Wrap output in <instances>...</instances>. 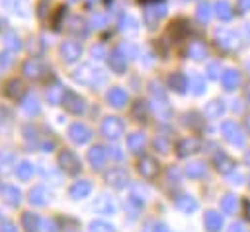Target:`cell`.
I'll list each match as a JSON object with an SVG mask.
<instances>
[{
  "label": "cell",
  "mask_w": 250,
  "mask_h": 232,
  "mask_svg": "<svg viewBox=\"0 0 250 232\" xmlns=\"http://www.w3.org/2000/svg\"><path fill=\"white\" fill-rule=\"evenodd\" d=\"M107 97H109V101H111L113 105H117V107H119V105H123V103H125V99H127V96H125V92H123V90H119V88H115V90H111Z\"/></svg>",
  "instance_id": "cell-17"
},
{
  "label": "cell",
  "mask_w": 250,
  "mask_h": 232,
  "mask_svg": "<svg viewBox=\"0 0 250 232\" xmlns=\"http://www.w3.org/2000/svg\"><path fill=\"white\" fill-rule=\"evenodd\" d=\"M90 189H92L90 181H76V183L70 187V197H72V199H82V197H86V195L90 193Z\"/></svg>",
  "instance_id": "cell-8"
},
{
  "label": "cell",
  "mask_w": 250,
  "mask_h": 232,
  "mask_svg": "<svg viewBox=\"0 0 250 232\" xmlns=\"http://www.w3.org/2000/svg\"><path fill=\"white\" fill-rule=\"evenodd\" d=\"M0 195L2 199L8 203V205H18L21 201V193L18 187H12V185H2L0 187Z\"/></svg>",
  "instance_id": "cell-4"
},
{
  "label": "cell",
  "mask_w": 250,
  "mask_h": 232,
  "mask_svg": "<svg viewBox=\"0 0 250 232\" xmlns=\"http://www.w3.org/2000/svg\"><path fill=\"white\" fill-rule=\"evenodd\" d=\"M158 232H166V230H164V228H162V226H160V230H158Z\"/></svg>",
  "instance_id": "cell-29"
},
{
  "label": "cell",
  "mask_w": 250,
  "mask_h": 232,
  "mask_svg": "<svg viewBox=\"0 0 250 232\" xmlns=\"http://www.w3.org/2000/svg\"><path fill=\"white\" fill-rule=\"evenodd\" d=\"M0 232H18V228L12 222H2L0 224Z\"/></svg>",
  "instance_id": "cell-25"
},
{
  "label": "cell",
  "mask_w": 250,
  "mask_h": 232,
  "mask_svg": "<svg viewBox=\"0 0 250 232\" xmlns=\"http://www.w3.org/2000/svg\"><path fill=\"white\" fill-rule=\"evenodd\" d=\"M90 232H111V226L105 222H92Z\"/></svg>",
  "instance_id": "cell-22"
},
{
  "label": "cell",
  "mask_w": 250,
  "mask_h": 232,
  "mask_svg": "<svg viewBox=\"0 0 250 232\" xmlns=\"http://www.w3.org/2000/svg\"><path fill=\"white\" fill-rule=\"evenodd\" d=\"M242 10H250V0H238Z\"/></svg>",
  "instance_id": "cell-28"
},
{
  "label": "cell",
  "mask_w": 250,
  "mask_h": 232,
  "mask_svg": "<svg viewBox=\"0 0 250 232\" xmlns=\"http://www.w3.org/2000/svg\"><path fill=\"white\" fill-rule=\"evenodd\" d=\"M88 160H90V164H92L94 168H100V166L104 164V160H105V150H104L102 146H94V148L88 152Z\"/></svg>",
  "instance_id": "cell-9"
},
{
  "label": "cell",
  "mask_w": 250,
  "mask_h": 232,
  "mask_svg": "<svg viewBox=\"0 0 250 232\" xmlns=\"http://www.w3.org/2000/svg\"><path fill=\"white\" fill-rule=\"evenodd\" d=\"M61 96H62V90H61L59 86H55V88H51V90L47 92V97H49L51 103H59V101H61Z\"/></svg>",
  "instance_id": "cell-20"
},
{
  "label": "cell",
  "mask_w": 250,
  "mask_h": 232,
  "mask_svg": "<svg viewBox=\"0 0 250 232\" xmlns=\"http://www.w3.org/2000/svg\"><path fill=\"white\" fill-rule=\"evenodd\" d=\"M33 172H35V168H33V164H29V162H21V164H18V168H16V174H18V177L20 179H29L31 175H33Z\"/></svg>",
  "instance_id": "cell-12"
},
{
  "label": "cell",
  "mask_w": 250,
  "mask_h": 232,
  "mask_svg": "<svg viewBox=\"0 0 250 232\" xmlns=\"http://www.w3.org/2000/svg\"><path fill=\"white\" fill-rule=\"evenodd\" d=\"M12 166H14V154L8 152V150L0 152V172L2 174H8Z\"/></svg>",
  "instance_id": "cell-13"
},
{
  "label": "cell",
  "mask_w": 250,
  "mask_h": 232,
  "mask_svg": "<svg viewBox=\"0 0 250 232\" xmlns=\"http://www.w3.org/2000/svg\"><path fill=\"white\" fill-rule=\"evenodd\" d=\"M102 131H104V135H105V136L115 138V136H119V135H121L123 125H121V121H117L115 117H111V119H105V121H104Z\"/></svg>",
  "instance_id": "cell-3"
},
{
  "label": "cell",
  "mask_w": 250,
  "mask_h": 232,
  "mask_svg": "<svg viewBox=\"0 0 250 232\" xmlns=\"http://www.w3.org/2000/svg\"><path fill=\"white\" fill-rule=\"evenodd\" d=\"M223 82H225V86H227V88H230L232 84H236V82H238V74H236L234 70H229V72H225Z\"/></svg>",
  "instance_id": "cell-21"
},
{
  "label": "cell",
  "mask_w": 250,
  "mask_h": 232,
  "mask_svg": "<svg viewBox=\"0 0 250 232\" xmlns=\"http://www.w3.org/2000/svg\"><path fill=\"white\" fill-rule=\"evenodd\" d=\"M62 55L66 60H74L80 55V47L76 43H66V45H62Z\"/></svg>",
  "instance_id": "cell-16"
},
{
  "label": "cell",
  "mask_w": 250,
  "mask_h": 232,
  "mask_svg": "<svg viewBox=\"0 0 250 232\" xmlns=\"http://www.w3.org/2000/svg\"><path fill=\"white\" fill-rule=\"evenodd\" d=\"M107 179H109V183H113V185H121V183L125 181V174H123L121 170H113L111 174H107Z\"/></svg>",
  "instance_id": "cell-18"
},
{
  "label": "cell",
  "mask_w": 250,
  "mask_h": 232,
  "mask_svg": "<svg viewBox=\"0 0 250 232\" xmlns=\"http://www.w3.org/2000/svg\"><path fill=\"white\" fill-rule=\"evenodd\" d=\"M98 209H104V211L109 213V211H113V205H107L105 201H102V203H98Z\"/></svg>",
  "instance_id": "cell-26"
},
{
  "label": "cell",
  "mask_w": 250,
  "mask_h": 232,
  "mask_svg": "<svg viewBox=\"0 0 250 232\" xmlns=\"http://www.w3.org/2000/svg\"><path fill=\"white\" fill-rule=\"evenodd\" d=\"M45 226H47V228H45V232H57V228H55V222H53V220H47V222H45Z\"/></svg>",
  "instance_id": "cell-27"
},
{
  "label": "cell",
  "mask_w": 250,
  "mask_h": 232,
  "mask_svg": "<svg viewBox=\"0 0 250 232\" xmlns=\"http://www.w3.org/2000/svg\"><path fill=\"white\" fill-rule=\"evenodd\" d=\"M59 164H61V168H62L66 174H76V172L80 170V162H78V158L74 156V152H70V150H62V152L59 154Z\"/></svg>",
  "instance_id": "cell-1"
},
{
  "label": "cell",
  "mask_w": 250,
  "mask_h": 232,
  "mask_svg": "<svg viewBox=\"0 0 250 232\" xmlns=\"http://www.w3.org/2000/svg\"><path fill=\"white\" fill-rule=\"evenodd\" d=\"M21 226L25 232H39V226H41V220L35 213H23L21 214Z\"/></svg>",
  "instance_id": "cell-5"
},
{
  "label": "cell",
  "mask_w": 250,
  "mask_h": 232,
  "mask_svg": "<svg viewBox=\"0 0 250 232\" xmlns=\"http://www.w3.org/2000/svg\"><path fill=\"white\" fill-rule=\"evenodd\" d=\"M45 68L39 64V62H33V60H29V62H25V66H23V72L29 76V78H39L41 76V72H43Z\"/></svg>",
  "instance_id": "cell-14"
},
{
  "label": "cell",
  "mask_w": 250,
  "mask_h": 232,
  "mask_svg": "<svg viewBox=\"0 0 250 232\" xmlns=\"http://www.w3.org/2000/svg\"><path fill=\"white\" fill-rule=\"evenodd\" d=\"M23 109H25V111L31 115V113H37V111H39V105H37V101H35L33 97H29V99L23 103Z\"/></svg>",
  "instance_id": "cell-23"
},
{
  "label": "cell",
  "mask_w": 250,
  "mask_h": 232,
  "mask_svg": "<svg viewBox=\"0 0 250 232\" xmlns=\"http://www.w3.org/2000/svg\"><path fill=\"white\" fill-rule=\"evenodd\" d=\"M21 92H23V86H21V82H18V80H12V82H8V86H6V96H10V97L18 99V97L21 96Z\"/></svg>",
  "instance_id": "cell-15"
},
{
  "label": "cell",
  "mask_w": 250,
  "mask_h": 232,
  "mask_svg": "<svg viewBox=\"0 0 250 232\" xmlns=\"http://www.w3.org/2000/svg\"><path fill=\"white\" fill-rule=\"evenodd\" d=\"M47 199H49V193H47V189L43 187V185H37V187H33L31 191H29V201L33 203V205H45L47 203Z\"/></svg>",
  "instance_id": "cell-7"
},
{
  "label": "cell",
  "mask_w": 250,
  "mask_h": 232,
  "mask_svg": "<svg viewBox=\"0 0 250 232\" xmlns=\"http://www.w3.org/2000/svg\"><path fill=\"white\" fill-rule=\"evenodd\" d=\"M139 170H141V174H143L145 177H154L158 166L154 164V160H150V158H143V160L139 162Z\"/></svg>",
  "instance_id": "cell-10"
},
{
  "label": "cell",
  "mask_w": 250,
  "mask_h": 232,
  "mask_svg": "<svg viewBox=\"0 0 250 232\" xmlns=\"http://www.w3.org/2000/svg\"><path fill=\"white\" fill-rule=\"evenodd\" d=\"M68 136H70L72 142H76V144H84V142L90 140L92 133H90V129H88L86 125H82V123H74V125L68 129Z\"/></svg>",
  "instance_id": "cell-2"
},
{
  "label": "cell",
  "mask_w": 250,
  "mask_h": 232,
  "mask_svg": "<svg viewBox=\"0 0 250 232\" xmlns=\"http://www.w3.org/2000/svg\"><path fill=\"white\" fill-rule=\"evenodd\" d=\"M64 107L70 111V113H82L84 111V99L82 97H78V96H74V94H68L66 96V99H64Z\"/></svg>",
  "instance_id": "cell-6"
},
{
  "label": "cell",
  "mask_w": 250,
  "mask_h": 232,
  "mask_svg": "<svg viewBox=\"0 0 250 232\" xmlns=\"http://www.w3.org/2000/svg\"><path fill=\"white\" fill-rule=\"evenodd\" d=\"M215 14L221 18V19H230L232 18V8H230V4L227 2V0H219L217 4H215Z\"/></svg>",
  "instance_id": "cell-11"
},
{
  "label": "cell",
  "mask_w": 250,
  "mask_h": 232,
  "mask_svg": "<svg viewBox=\"0 0 250 232\" xmlns=\"http://www.w3.org/2000/svg\"><path fill=\"white\" fill-rule=\"evenodd\" d=\"M197 18H199L201 21H207V19L211 18V4H201V6L197 8Z\"/></svg>",
  "instance_id": "cell-19"
},
{
  "label": "cell",
  "mask_w": 250,
  "mask_h": 232,
  "mask_svg": "<svg viewBox=\"0 0 250 232\" xmlns=\"http://www.w3.org/2000/svg\"><path fill=\"white\" fill-rule=\"evenodd\" d=\"M129 146H131L133 150H137L139 146H143V135H133V136L129 138Z\"/></svg>",
  "instance_id": "cell-24"
}]
</instances>
